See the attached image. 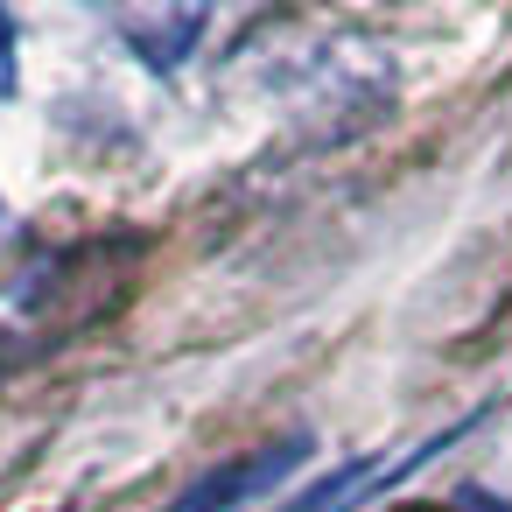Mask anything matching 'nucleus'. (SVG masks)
Listing matches in <instances>:
<instances>
[{"instance_id": "obj_4", "label": "nucleus", "mask_w": 512, "mask_h": 512, "mask_svg": "<svg viewBox=\"0 0 512 512\" xmlns=\"http://www.w3.org/2000/svg\"><path fill=\"white\" fill-rule=\"evenodd\" d=\"M407 512H484L477 498H449V505H407Z\"/></svg>"}, {"instance_id": "obj_2", "label": "nucleus", "mask_w": 512, "mask_h": 512, "mask_svg": "<svg viewBox=\"0 0 512 512\" xmlns=\"http://www.w3.org/2000/svg\"><path fill=\"white\" fill-rule=\"evenodd\" d=\"M428 456V449H421ZM421 456H407V463H386V456H358V463H344V470H330V477H316L302 498H288L281 512H351L365 491H379V484H393L400 470H414Z\"/></svg>"}, {"instance_id": "obj_3", "label": "nucleus", "mask_w": 512, "mask_h": 512, "mask_svg": "<svg viewBox=\"0 0 512 512\" xmlns=\"http://www.w3.org/2000/svg\"><path fill=\"white\" fill-rule=\"evenodd\" d=\"M15 92V22L0 15V99Z\"/></svg>"}, {"instance_id": "obj_1", "label": "nucleus", "mask_w": 512, "mask_h": 512, "mask_svg": "<svg viewBox=\"0 0 512 512\" xmlns=\"http://www.w3.org/2000/svg\"><path fill=\"white\" fill-rule=\"evenodd\" d=\"M302 435H288V442H267V449H253V456H239V463H218V470H204L176 505H162V512H239L246 498H260V491H274L295 463H302Z\"/></svg>"}]
</instances>
